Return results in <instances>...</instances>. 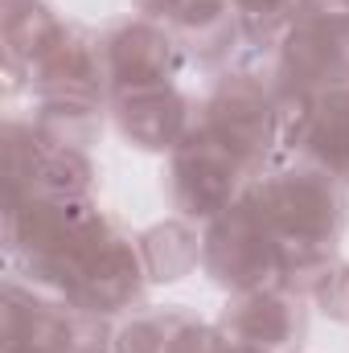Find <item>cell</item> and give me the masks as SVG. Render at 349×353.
Returning a JSON list of instances; mask_svg holds the SVG:
<instances>
[{"mask_svg": "<svg viewBox=\"0 0 349 353\" xmlns=\"http://www.w3.org/2000/svg\"><path fill=\"white\" fill-rule=\"evenodd\" d=\"M33 83L46 99H99L107 87L103 46L79 25H62L54 46L29 66Z\"/></svg>", "mask_w": 349, "mask_h": 353, "instance_id": "ba28073f", "label": "cell"}, {"mask_svg": "<svg viewBox=\"0 0 349 353\" xmlns=\"http://www.w3.org/2000/svg\"><path fill=\"white\" fill-rule=\"evenodd\" d=\"M300 0H235L239 12V29L251 46H271L275 37H283L296 21Z\"/></svg>", "mask_w": 349, "mask_h": 353, "instance_id": "9a60e30c", "label": "cell"}, {"mask_svg": "<svg viewBox=\"0 0 349 353\" xmlns=\"http://www.w3.org/2000/svg\"><path fill=\"white\" fill-rule=\"evenodd\" d=\"M144 279H148V267H144V255H140V243L111 230L87 259L74 292H70V304L87 308V312H99V316L132 308L140 300Z\"/></svg>", "mask_w": 349, "mask_h": 353, "instance_id": "52a82bcc", "label": "cell"}, {"mask_svg": "<svg viewBox=\"0 0 349 353\" xmlns=\"http://www.w3.org/2000/svg\"><path fill=\"white\" fill-rule=\"evenodd\" d=\"M115 123L119 132L152 152H173L177 144L197 128L189 115V99H181L173 87H148V90H128L115 94Z\"/></svg>", "mask_w": 349, "mask_h": 353, "instance_id": "9c48e42d", "label": "cell"}, {"mask_svg": "<svg viewBox=\"0 0 349 353\" xmlns=\"http://www.w3.org/2000/svg\"><path fill=\"white\" fill-rule=\"evenodd\" d=\"M140 255H144V267H148V279L169 283V279H181L201 259V247H197V239L185 222H165V226H152L140 239Z\"/></svg>", "mask_w": 349, "mask_h": 353, "instance_id": "5bb4252c", "label": "cell"}, {"mask_svg": "<svg viewBox=\"0 0 349 353\" xmlns=\"http://www.w3.org/2000/svg\"><path fill=\"white\" fill-rule=\"evenodd\" d=\"M169 353H230V341H226L222 329H210L201 321H189V316L173 312Z\"/></svg>", "mask_w": 349, "mask_h": 353, "instance_id": "e0dca14e", "label": "cell"}, {"mask_svg": "<svg viewBox=\"0 0 349 353\" xmlns=\"http://www.w3.org/2000/svg\"><path fill=\"white\" fill-rule=\"evenodd\" d=\"M169 33L181 50L206 62L226 58L235 37H243L235 0H177V8L169 12Z\"/></svg>", "mask_w": 349, "mask_h": 353, "instance_id": "30bf717a", "label": "cell"}, {"mask_svg": "<svg viewBox=\"0 0 349 353\" xmlns=\"http://www.w3.org/2000/svg\"><path fill=\"white\" fill-rule=\"evenodd\" d=\"M99 128H103L99 99H46L33 123L41 140L58 148H79V152L99 140Z\"/></svg>", "mask_w": 349, "mask_h": 353, "instance_id": "4fadbf2b", "label": "cell"}, {"mask_svg": "<svg viewBox=\"0 0 349 353\" xmlns=\"http://www.w3.org/2000/svg\"><path fill=\"white\" fill-rule=\"evenodd\" d=\"M304 152L325 165L333 176H349V90H325L317 94V115L308 128Z\"/></svg>", "mask_w": 349, "mask_h": 353, "instance_id": "8fae6325", "label": "cell"}, {"mask_svg": "<svg viewBox=\"0 0 349 353\" xmlns=\"http://www.w3.org/2000/svg\"><path fill=\"white\" fill-rule=\"evenodd\" d=\"M251 165L226 148L206 123H197L181 144L173 148V169H169V197L185 218H218L226 214L243 193V173Z\"/></svg>", "mask_w": 349, "mask_h": 353, "instance_id": "3957f363", "label": "cell"}, {"mask_svg": "<svg viewBox=\"0 0 349 353\" xmlns=\"http://www.w3.org/2000/svg\"><path fill=\"white\" fill-rule=\"evenodd\" d=\"M226 148H235L247 165H259L267 148L275 144V103L271 90L263 87V79L239 70L226 74L218 90L206 103V119H201Z\"/></svg>", "mask_w": 349, "mask_h": 353, "instance_id": "277c9868", "label": "cell"}, {"mask_svg": "<svg viewBox=\"0 0 349 353\" xmlns=\"http://www.w3.org/2000/svg\"><path fill=\"white\" fill-rule=\"evenodd\" d=\"M251 197L259 201L267 222L279 239H312V243H337L346 226V193L341 176H333L325 165L292 161L279 165L251 185Z\"/></svg>", "mask_w": 349, "mask_h": 353, "instance_id": "6da1fadb", "label": "cell"}, {"mask_svg": "<svg viewBox=\"0 0 349 353\" xmlns=\"http://www.w3.org/2000/svg\"><path fill=\"white\" fill-rule=\"evenodd\" d=\"M103 74L107 87L115 94L128 90H148V87H169L177 62H181V46L169 29L152 25V21H123L115 25L103 41Z\"/></svg>", "mask_w": 349, "mask_h": 353, "instance_id": "5b68a950", "label": "cell"}, {"mask_svg": "<svg viewBox=\"0 0 349 353\" xmlns=\"http://www.w3.org/2000/svg\"><path fill=\"white\" fill-rule=\"evenodd\" d=\"M230 345H247L259 353H283L304 337V308L292 288H263L239 292L235 304H226L222 325Z\"/></svg>", "mask_w": 349, "mask_h": 353, "instance_id": "8992f818", "label": "cell"}, {"mask_svg": "<svg viewBox=\"0 0 349 353\" xmlns=\"http://www.w3.org/2000/svg\"><path fill=\"white\" fill-rule=\"evenodd\" d=\"M201 263L218 283L235 292L283 288L279 234L251 193H243L226 214L210 222V234L201 239Z\"/></svg>", "mask_w": 349, "mask_h": 353, "instance_id": "7a4b0ae2", "label": "cell"}, {"mask_svg": "<svg viewBox=\"0 0 349 353\" xmlns=\"http://www.w3.org/2000/svg\"><path fill=\"white\" fill-rule=\"evenodd\" d=\"M169 329H173V312L136 316L132 325L115 333L111 353H169Z\"/></svg>", "mask_w": 349, "mask_h": 353, "instance_id": "2e32d148", "label": "cell"}, {"mask_svg": "<svg viewBox=\"0 0 349 353\" xmlns=\"http://www.w3.org/2000/svg\"><path fill=\"white\" fill-rule=\"evenodd\" d=\"M62 21L41 0H4V54L8 66H33L58 37Z\"/></svg>", "mask_w": 349, "mask_h": 353, "instance_id": "7c38bea8", "label": "cell"}]
</instances>
